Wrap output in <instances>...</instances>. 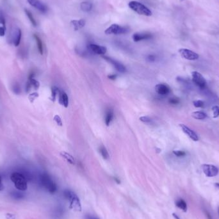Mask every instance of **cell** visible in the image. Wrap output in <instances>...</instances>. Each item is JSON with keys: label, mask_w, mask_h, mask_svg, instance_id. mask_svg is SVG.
<instances>
[{"label": "cell", "mask_w": 219, "mask_h": 219, "mask_svg": "<svg viewBox=\"0 0 219 219\" xmlns=\"http://www.w3.org/2000/svg\"><path fill=\"white\" fill-rule=\"evenodd\" d=\"M64 195L70 202V208L74 211L81 212V205L80 199L78 195L71 190H65L64 192Z\"/></svg>", "instance_id": "cell-1"}, {"label": "cell", "mask_w": 219, "mask_h": 219, "mask_svg": "<svg viewBox=\"0 0 219 219\" xmlns=\"http://www.w3.org/2000/svg\"><path fill=\"white\" fill-rule=\"evenodd\" d=\"M11 181L14 183L17 189L20 191H25L28 188L27 181L23 174L19 172H13L10 176Z\"/></svg>", "instance_id": "cell-2"}, {"label": "cell", "mask_w": 219, "mask_h": 219, "mask_svg": "<svg viewBox=\"0 0 219 219\" xmlns=\"http://www.w3.org/2000/svg\"><path fill=\"white\" fill-rule=\"evenodd\" d=\"M128 5L131 10L140 15L146 16H151L152 15V12L147 7L138 1H130Z\"/></svg>", "instance_id": "cell-3"}, {"label": "cell", "mask_w": 219, "mask_h": 219, "mask_svg": "<svg viewBox=\"0 0 219 219\" xmlns=\"http://www.w3.org/2000/svg\"><path fill=\"white\" fill-rule=\"evenodd\" d=\"M41 181L42 185L44 186L48 192H50L51 194L55 193L56 190H57V186L49 175L47 174H43L41 177Z\"/></svg>", "instance_id": "cell-4"}, {"label": "cell", "mask_w": 219, "mask_h": 219, "mask_svg": "<svg viewBox=\"0 0 219 219\" xmlns=\"http://www.w3.org/2000/svg\"><path fill=\"white\" fill-rule=\"evenodd\" d=\"M129 31V28L127 26H122L117 24H113L105 30L107 35H121L126 34Z\"/></svg>", "instance_id": "cell-5"}, {"label": "cell", "mask_w": 219, "mask_h": 219, "mask_svg": "<svg viewBox=\"0 0 219 219\" xmlns=\"http://www.w3.org/2000/svg\"><path fill=\"white\" fill-rule=\"evenodd\" d=\"M192 81L197 86L201 89H204L206 85V80L203 76L202 74L198 71H194L192 73Z\"/></svg>", "instance_id": "cell-6"}, {"label": "cell", "mask_w": 219, "mask_h": 219, "mask_svg": "<svg viewBox=\"0 0 219 219\" xmlns=\"http://www.w3.org/2000/svg\"><path fill=\"white\" fill-rule=\"evenodd\" d=\"M202 170L207 177L216 176L218 174V169L213 165L204 164L202 165Z\"/></svg>", "instance_id": "cell-7"}, {"label": "cell", "mask_w": 219, "mask_h": 219, "mask_svg": "<svg viewBox=\"0 0 219 219\" xmlns=\"http://www.w3.org/2000/svg\"><path fill=\"white\" fill-rule=\"evenodd\" d=\"M179 53L183 58L188 60H195L199 58V55L190 50L181 48L179 50Z\"/></svg>", "instance_id": "cell-8"}, {"label": "cell", "mask_w": 219, "mask_h": 219, "mask_svg": "<svg viewBox=\"0 0 219 219\" xmlns=\"http://www.w3.org/2000/svg\"><path fill=\"white\" fill-rule=\"evenodd\" d=\"M27 1L30 5L42 13L47 12L48 10L47 6L40 0H27Z\"/></svg>", "instance_id": "cell-9"}, {"label": "cell", "mask_w": 219, "mask_h": 219, "mask_svg": "<svg viewBox=\"0 0 219 219\" xmlns=\"http://www.w3.org/2000/svg\"><path fill=\"white\" fill-rule=\"evenodd\" d=\"M103 58L106 60L109 63H110L115 68V69L117 71H119V73H124L126 72V67H124V65H122L119 62H118V61L113 59L112 58L108 57V56H103Z\"/></svg>", "instance_id": "cell-10"}, {"label": "cell", "mask_w": 219, "mask_h": 219, "mask_svg": "<svg viewBox=\"0 0 219 219\" xmlns=\"http://www.w3.org/2000/svg\"><path fill=\"white\" fill-rule=\"evenodd\" d=\"M179 126H180V128H181L183 132L186 135H188L192 141L195 142L199 141V137L198 135H197L193 130L188 128V126H186L185 124H179Z\"/></svg>", "instance_id": "cell-11"}, {"label": "cell", "mask_w": 219, "mask_h": 219, "mask_svg": "<svg viewBox=\"0 0 219 219\" xmlns=\"http://www.w3.org/2000/svg\"><path fill=\"white\" fill-rule=\"evenodd\" d=\"M89 49L97 55H104L107 53V47L102 46H99L94 44H90L88 46Z\"/></svg>", "instance_id": "cell-12"}, {"label": "cell", "mask_w": 219, "mask_h": 219, "mask_svg": "<svg viewBox=\"0 0 219 219\" xmlns=\"http://www.w3.org/2000/svg\"><path fill=\"white\" fill-rule=\"evenodd\" d=\"M152 37V34L149 33H136L133 34V39L135 42H139L151 39Z\"/></svg>", "instance_id": "cell-13"}, {"label": "cell", "mask_w": 219, "mask_h": 219, "mask_svg": "<svg viewBox=\"0 0 219 219\" xmlns=\"http://www.w3.org/2000/svg\"><path fill=\"white\" fill-rule=\"evenodd\" d=\"M155 90L161 95H166L169 94L170 88L165 84H158L155 86Z\"/></svg>", "instance_id": "cell-14"}, {"label": "cell", "mask_w": 219, "mask_h": 219, "mask_svg": "<svg viewBox=\"0 0 219 219\" xmlns=\"http://www.w3.org/2000/svg\"><path fill=\"white\" fill-rule=\"evenodd\" d=\"M21 36L22 33L20 29H16V30H14V32L12 35V42L15 46L17 47L20 44Z\"/></svg>", "instance_id": "cell-15"}, {"label": "cell", "mask_w": 219, "mask_h": 219, "mask_svg": "<svg viewBox=\"0 0 219 219\" xmlns=\"http://www.w3.org/2000/svg\"><path fill=\"white\" fill-rule=\"evenodd\" d=\"M85 19H80V20H73L71 21V26L73 28V29L77 31V30L84 27L85 25Z\"/></svg>", "instance_id": "cell-16"}, {"label": "cell", "mask_w": 219, "mask_h": 219, "mask_svg": "<svg viewBox=\"0 0 219 219\" xmlns=\"http://www.w3.org/2000/svg\"><path fill=\"white\" fill-rule=\"evenodd\" d=\"M59 103L63 105L65 108H67L69 105V99L68 96L66 93L64 92H60V97H59Z\"/></svg>", "instance_id": "cell-17"}, {"label": "cell", "mask_w": 219, "mask_h": 219, "mask_svg": "<svg viewBox=\"0 0 219 219\" xmlns=\"http://www.w3.org/2000/svg\"><path fill=\"white\" fill-rule=\"evenodd\" d=\"M34 75L35 74L33 72H31L30 74L29 77H28V81L31 84L32 86H33L35 89L37 90L39 88L40 86V84L38 81H37L36 79H34Z\"/></svg>", "instance_id": "cell-18"}, {"label": "cell", "mask_w": 219, "mask_h": 219, "mask_svg": "<svg viewBox=\"0 0 219 219\" xmlns=\"http://www.w3.org/2000/svg\"><path fill=\"white\" fill-rule=\"evenodd\" d=\"M113 111L112 109H108L106 112V115H105V123L107 126H109L111 122L113 119Z\"/></svg>", "instance_id": "cell-19"}, {"label": "cell", "mask_w": 219, "mask_h": 219, "mask_svg": "<svg viewBox=\"0 0 219 219\" xmlns=\"http://www.w3.org/2000/svg\"><path fill=\"white\" fill-rule=\"evenodd\" d=\"M60 155L62 156V157H63L65 160L68 161L69 164H71L72 165L75 164V160H74L73 156L69 154V153L63 151L60 152Z\"/></svg>", "instance_id": "cell-20"}, {"label": "cell", "mask_w": 219, "mask_h": 219, "mask_svg": "<svg viewBox=\"0 0 219 219\" xmlns=\"http://www.w3.org/2000/svg\"><path fill=\"white\" fill-rule=\"evenodd\" d=\"M192 117L195 119L203 120L207 117L206 113L203 112H195L192 113Z\"/></svg>", "instance_id": "cell-21"}, {"label": "cell", "mask_w": 219, "mask_h": 219, "mask_svg": "<svg viewBox=\"0 0 219 219\" xmlns=\"http://www.w3.org/2000/svg\"><path fill=\"white\" fill-rule=\"evenodd\" d=\"M80 8L82 11L84 12H90L92 8V4L89 1L82 2L80 5Z\"/></svg>", "instance_id": "cell-22"}, {"label": "cell", "mask_w": 219, "mask_h": 219, "mask_svg": "<svg viewBox=\"0 0 219 219\" xmlns=\"http://www.w3.org/2000/svg\"><path fill=\"white\" fill-rule=\"evenodd\" d=\"M176 205L177 206L180 208L181 209H182L183 211L186 212L187 209V205L185 201L182 199H178L176 201Z\"/></svg>", "instance_id": "cell-23"}, {"label": "cell", "mask_w": 219, "mask_h": 219, "mask_svg": "<svg viewBox=\"0 0 219 219\" xmlns=\"http://www.w3.org/2000/svg\"><path fill=\"white\" fill-rule=\"evenodd\" d=\"M33 37H34L35 39H36V41L37 42L38 50L39 53H40L41 55H42L43 54V44H42V42L41 39L36 34L33 35Z\"/></svg>", "instance_id": "cell-24"}, {"label": "cell", "mask_w": 219, "mask_h": 219, "mask_svg": "<svg viewBox=\"0 0 219 219\" xmlns=\"http://www.w3.org/2000/svg\"><path fill=\"white\" fill-rule=\"evenodd\" d=\"M24 12L26 13V16H27V17H28L29 20L30 21V22H31V23L33 24V26H37V22L36 21V19H35V18L33 17L32 12H30V10H28V9H25L24 10Z\"/></svg>", "instance_id": "cell-25"}, {"label": "cell", "mask_w": 219, "mask_h": 219, "mask_svg": "<svg viewBox=\"0 0 219 219\" xmlns=\"http://www.w3.org/2000/svg\"><path fill=\"white\" fill-rule=\"evenodd\" d=\"M99 152L101 153V155L103 156V158L104 159H108L109 158V155L108 152L107 150L106 147L103 146H101L99 147Z\"/></svg>", "instance_id": "cell-26"}, {"label": "cell", "mask_w": 219, "mask_h": 219, "mask_svg": "<svg viewBox=\"0 0 219 219\" xmlns=\"http://www.w3.org/2000/svg\"><path fill=\"white\" fill-rule=\"evenodd\" d=\"M58 92V89L56 88V87H52L51 89V99L53 101H55L56 97V94H57Z\"/></svg>", "instance_id": "cell-27"}, {"label": "cell", "mask_w": 219, "mask_h": 219, "mask_svg": "<svg viewBox=\"0 0 219 219\" xmlns=\"http://www.w3.org/2000/svg\"><path fill=\"white\" fill-rule=\"evenodd\" d=\"M193 104L194 105V107L196 108H202L204 106V103L201 100L195 101L193 102Z\"/></svg>", "instance_id": "cell-28"}, {"label": "cell", "mask_w": 219, "mask_h": 219, "mask_svg": "<svg viewBox=\"0 0 219 219\" xmlns=\"http://www.w3.org/2000/svg\"><path fill=\"white\" fill-rule=\"evenodd\" d=\"M213 118H217L219 116V107L214 106L212 108Z\"/></svg>", "instance_id": "cell-29"}, {"label": "cell", "mask_w": 219, "mask_h": 219, "mask_svg": "<svg viewBox=\"0 0 219 219\" xmlns=\"http://www.w3.org/2000/svg\"><path fill=\"white\" fill-rule=\"evenodd\" d=\"M38 97V94L37 93V92H34V93H32V94H30L28 95V99H29L30 102L33 103L35 99H36Z\"/></svg>", "instance_id": "cell-30"}, {"label": "cell", "mask_w": 219, "mask_h": 219, "mask_svg": "<svg viewBox=\"0 0 219 219\" xmlns=\"http://www.w3.org/2000/svg\"><path fill=\"white\" fill-rule=\"evenodd\" d=\"M0 24H2L3 26H5V24H6L5 17V16H4L3 12L1 10H0Z\"/></svg>", "instance_id": "cell-31"}, {"label": "cell", "mask_w": 219, "mask_h": 219, "mask_svg": "<svg viewBox=\"0 0 219 219\" xmlns=\"http://www.w3.org/2000/svg\"><path fill=\"white\" fill-rule=\"evenodd\" d=\"M173 153L174 155H176L178 157H182V156H185L186 155L185 152L183 151H174Z\"/></svg>", "instance_id": "cell-32"}, {"label": "cell", "mask_w": 219, "mask_h": 219, "mask_svg": "<svg viewBox=\"0 0 219 219\" xmlns=\"http://www.w3.org/2000/svg\"><path fill=\"white\" fill-rule=\"evenodd\" d=\"M54 121L56 122V123L57 124L58 126H62V119H61V118L58 115H56L54 117Z\"/></svg>", "instance_id": "cell-33"}, {"label": "cell", "mask_w": 219, "mask_h": 219, "mask_svg": "<svg viewBox=\"0 0 219 219\" xmlns=\"http://www.w3.org/2000/svg\"><path fill=\"white\" fill-rule=\"evenodd\" d=\"M140 120H141L142 122H146V123H149V122H151V119H150L149 117H141L140 118Z\"/></svg>", "instance_id": "cell-34"}, {"label": "cell", "mask_w": 219, "mask_h": 219, "mask_svg": "<svg viewBox=\"0 0 219 219\" xmlns=\"http://www.w3.org/2000/svg\"><path fill=\"white\" fill-rule=\"evenodd\" d=\"M169 102L171 104H178L179 103V99L178 98H171L169 99Z\"/></svg>", "instance_id": "cell-35"}, {"label": "cell", "mask_w": 219, "mask_h": 219, "mask_svg": "<svg viewBox=\"0 0 219 219\" xmlns=\"http://www.w3.org/2000/svg\"><path fill=\"white\" fill-rule=\"evenodd\" d=\"M147 60L149 61V62H155V60H156V56L155 55H149L147 56Z\"/></svg>", "instance_id": "cell-36"}, {"label": "cell", "mask_w": 219, "mask_h": 219, "mask_svg": "<svg viewBox=\"0 0 219 219\" xmlns=\"http://www.w3.org/2000/svg\"><path fill=\"white\" fill-rule=\"evenodd\" d=\"M5 28H4V26L3 27H0V37H3L5 36Z\"/></svg>", "instance_id": "cell-37"}, {"label": "cell", "mask_w": 219, "mask_h": 219, "mask_svg": "<svg viewBox=\"0 0 219 219\" xmlns=\"http://www.w3.org/2000/svg\"><path fill=\"white\" fill-rule=\"evenodd\" d=\"M85 219H99V218H98V217H96L95 216H94V215H92L88 214V215H85Z\"/></svg>", "instance_id": "cell-38"}, {"label": "cell", "mask_w": 219, "mask_h": 219, "mask_svg": "<svg viewBox=\"0 0 219 219\" xmlns=\"http://www.w3.org/2000/svg\"><path fill=\"white\" fill-rule=\"evenodd\" d=\"M204 212H205V214H206V216L207 217L208 219H213V218H212V217L211 215V214H210L208 211H206V210H205Z\"/></svg>", "instance_id": "cell-39"}, {"label": "cell", "mask_w": 219, "mask_h": 219, "mask_svg": "<svg viewBox=\"0 0 219 219\" xmlns=\"http://www.w3.org/2000/svg\"><path fill=\"white\" fill-rule=\"evenodd\" d=\"M108 77V78L111 79V80H115L116 78H117V75H116V74H111V75H109Z\"/></svg>", "instance_id": "cell-40"}, {"label": "cell", "mask_w": 219, "mask_h": 219, "mask_svg": "<svg viewBox=\"0 0 219 219\" xmlns=\"http://www.w3.org/2000/svg\"><path fill=\"white\" fill-rule=\"evenodd\" d=\"M3 189H4V185H3L1 178V176H0V191L3 190Z\"/></svg>", "instance_id": "cell-41"}, {"label": "cell", "mask_w": 219, "mask_h": 219, "mask_svg": "<svg viewBox=\"0 0 219 219\" xmlns=\"http://www.w3.org/2000/svg\"><path fill=\"white\" fill-rule=\"evenodd\" d=\"M114 179H115V180L116 181V182H117V183H120V181H119V179L117 178H114Z\"/></svg>", "instance_id": "cell-42"}, {"label": "cell", "mask_w": 219, "mask_h": 219, "mask_svg": "<svg viewBox=\"0 0 219 219\" xmlns=\"http://www.w3.org/2000/svg\"><path fill=\"white\" fill-rule=\"evenodd\" d=\"M173 216L175 217V218H176V219H180V218H179L177 215H176V214H175V213H173Z\"/></svg>", "instance_id": "cell-43"}, {"label": "cell", "mask_w": 219, "mask_h": 219, "mask_svg": "<svg viewBox=\"0 0 219 219\" xmlns=\"http://www.w3.org/2000/svg\"><path fill=\"white\" fill-rule=\"evenodd\" d=\"M218 215H219V208H218Z\"/></svg>", "instance_id": "cell-44"}, {"label": "cell", "mask_w": 219, "mask_h": 219, "mask_svg": "<svg viewBox=\"0 0 219 219\" xmlns=\"http://www.w3.org/2000/svg\"><path fill=\"white\" fill-rule=\"evenodd\" d=\"M180 1H183V0H180Z\"/></svg>", "instance_id": "cell-45"}]
</instances>
